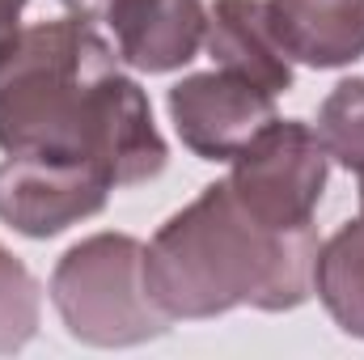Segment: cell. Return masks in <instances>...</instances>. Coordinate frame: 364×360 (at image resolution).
<instances>
[{
	"instance_id": "cell-14",
	"label": "cell",
	"mask_w": 364,
	"mask_h": 360,
	"mask_svg": "<svg viewBox=\"0 0 364 360\" xmlns=\"http://www.w3.org/2000/svg\"><path fill=\"white\" fill-rule=\"evenodd\" d=\"M60 4H64L73 17H81V21H90V26H93V21H102V17H106V9H110L114 0H60Z\"/></svg>"
},
{
	"instance_id": "cell-8",
	"label": "cell",
	"mask_w": 364,
	"mask_h": 360,
	"mask_svg": "<svg viewBox=\"0 0 364 360\" xmlns=\"http://www.w3.org/2000/svg\"><path fill=\"white\" fill-rule=\"evenodd\" d=\"M267 21L292 64L348 68L364 60V0H267Z\"/></svg>"
},
{
	"instance_id": "cell-10",
	"label": "cell",
	"mask_w": 364,
	"mask_h": 360,
	"mask_svg": "<svg viewBox=\"0 0 364 360\" xmlns=\"http://www.w3.org/2000/svg\"><path fill=\"white\" fill-rule=\"evenodd\" d=\"M314 292L352 339H364V216L343 221L314 259Z\"/></svg>"
},
{
	"instance_id": "cell-7",
	"label": "cell",
	"mask_w": 364,
	"mask_h": 360,
	"mask_svg": "<svg viewBox=\"0 0 364 360\" xmlns=\"http://www.w3.org/2000/svg\"><path fill=\"white\" fill-rule=\"evenodd\" d=\"M102 21L114 34L119 64L149 77L186 68L208 34L203 0H114Z\"/></svg>"
},
{
	"instance_id": "cell-15",
	"label": "cell",
	"mask_w": 364,
	"mask_h": 360,
	"mask_svg": "<svg viewBox=\"0 0 364 360\" xmlns=\"http://www.w3.org/2000/svg\"><path fill=\"white\" fill-rule=\"evenodd\" d=\"M360 203H364V174H360Z\"/></svg>"
},
{
	"instance_id": "cell-5",
	"label": "cell",
	"mask_w": 364,
	"mask_h": 360,
	"mask_svg": "<svg viewBox=\"0 0 364 360\" xmlns=\"http://www.w3.org/2000/svg\"><path fill=\"white\" fill-rule=\"evenodd\" d=\"M114 182L85 162L4 157L0 162V221L21 238L47 242L97 216Z\"/></svg>"
},
{
	"instance_id": "cell-3",
	"label": "cell",
	"mask_w": 364,
	"mask_h": 360,
	"mask_svg": "<svg viewBox=\"0 0 364 360\" xmlns=\"http://www.w3.org/2000/svg\"><path fill=\"white\" fill-rule=\"evenodd\" d=\"M47 292L64 331L85 348H136L170 331L144 288V242L132 233H93L68 246Z\"/></svg>"
},
{
	"instance_id": "cell-4",
	"label": "cell",
	"mask_w": 364,
	"mask_h": 360,
	"mask_svg": "<svg viewBox=\"0 0 364 360\" xmlns=\"http://www.w3.org/2000/svg\"><path fill=\"white\" fill-rule=\"evenodd\" d=\"M326 179L331 153L318 127L305 119H275L233 157L225 182L237 203L267 229H301L314 225Z\"/></svg>"
},
{
	"instance_id": "cell-2",
	"label": "cell",
	"mask_w": 364,
	"mask_h": 360,
	"mask_svg": "<svg viewBox=\"0 0 364 360\" xmlns=\"http://www.w3.org/2000/svg\"><path fill=\"white\" fill-rule=\"evenodd\" d=\"M318 229H267L229 182H208L144 246V288L170 322H203L229 309L288 314L314 297Z\"/></svg>"
},
{
	"instance_id": "cell-9",
	"label": "cell",
	"mask_w": 364,
	"mask_h": 360,
	"mask_svg": "<svg viewBox=\"0 0 364 360\" xmlns=\"http://www.w3.org/2000/svg\"><path fill=\"white\" fill-rule=\"evenodd\" d=\"M203 47L216 60V68L246 77L259 90L275 97L292 90V60L275 43L267 0H212Z\"/></svg>"
},
{
	"instance_id": "cell-11",
	"label": "cell",
	"mask_w": 364,
	"mask_h": 360,
	"mask_svg": "<svg viewBox=\"0 0 364 360\" xmlns=\"http://www.w3.org/2000/svg\"><path fill=\"white\" fill-rule=\"evenodd\" d=\"M38 318H43L38 280L9 246H0V356L21 352L38 335Z\"/></svg>"
},
{
	"instance_id": "cell-12",
	"label": "cell",
	"mask_w": 364,
	"mask_h": 360,
	"mask_svg": "<svg viewBox=\"0 0 364 360\" xmlns=\"http://www.w3.org/2000/svg\"><path fill=\"white\" fill-rule=\"evenodd\" d=\"M318 136L343 170L364 174V77L339 81L318 106Z\"/></svg>"
},
{
	"instance_id": "cell-13",
	"label": "cell",
	"mask_w": 364,
	"mask_h": 360,
	"mask_svg": "<svg viewBox=\"0 0 364 360\" xmlns=\"http://www.w3.org/2000/svg\"><path fill=\"white\" fill-rule=\"evenodd\" d=\"M30 0H0V60L9 55V47H13V38L21 34V9H26Z\"/></svg>"
},
{
	"instance_id": "cell-1",
	"label": "cell",
	"mask_w": 364,
	"mask_h": 360,
	"mask_svg": "<svg viewBox=\"0 0 364 360\" xmlns=\"http://www.w3.org/2000/svg\"><path fill=\"white\" fill-rule=\"evenodd\" d=\"M0 149L97 166L114 191L157 179L170 162L149 93L73 13L21 30L0 60Z\"/></svg>"
},
{
	"instance_id": "cell-6",
	"label": "cell",
	"mask_w": 364,
	"mask_h": 360,
	"mask_svg": "<svg viewBox=\"0 0 364 360\" xmlns=\"http://www.w3.org/2000/svg\"><path fill=\"white\" fill-rule=\"evenodd\" d=\"M170 123L199 162H233L267 123H275V93L225 68L191 73L166 93Z\"/></svg>"
}]
</instances>
